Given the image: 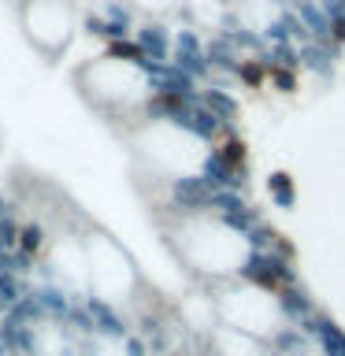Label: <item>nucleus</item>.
<instances>
[{
  "instance_id": "obj_1",
  "label": "nucleus",
  "mask_w": 345,
  "mask_h": 356,
  "mask_svg": "<svg viewBox=\"0 0 345 356\" xmlns=\"http://www.w3.org/2000/svg\"><path fill=\"white\" fill-rule=\"evenodd\" d=\"M167 238H171L178 260L186 267H193L197 278L204 282H223V278H238V267L249 256V241L241 234L227 230L219 219L200 216V219H182V222H167Z\"/></svg>"
},
{
  "instance_id": "obj_2",
  "label": "nucleus",
  "mask_w": 345,
  "mask_h": 356,
  "mask_svg": "<svg viewBox=\"0 0 345 356\" xmlns=\"http://www.w3.org/2000/svg\"><path fill=\"white\" fill-rule=\"evenodd\" d=\"M238 282L252 286V289H264V293H278L286 286H297V267L294 260L286 256H275V252H252L245 256V264L238 267Z\"/></svg>"
},
{
  "instance_id": "obj_3",
  "label": "nucleus",
  "mask_w": 345,
  "mask_h": 356,
  "mask_svg": "<svg viewBox=\"0 0 345 356\" xmlns=\"http://www.w3.org/2000/svg\"><path fill=\"white\" fill-rule=\"evenodd\" d=\"M300 330L312 338V345L319 349V356H345V327H338V319L327 312H316L312 319L300 323Z\"/></svg>"
},
{
  "instance_id": "obj_4",
  "label": "nucleus",
  "mask_w": 345,
  "mask_h": 356,
  "mask_svg": "<svg viewBox=\"0 0 345 356\" xmlns=\"http://www.w3.org/2000/svg\"><path fill=\"white\" fill-rule=\"evenodd\" d=\"M275 305H278V316H282L286 327H300L305 319H312V316L319 312V308H316V297H312L300 282L278 289V293H275Z\"/></svg>"
},
{
  "instance_id": "obj_5",
  "label": "nucleus",
  "mask_w": 345,
  "mask_h": 356,
  "mask_svg": "<svg viewBox=\"0 0 345 356\" xmlns=\"http://www.w3.org/2000/svg\"><path fill=\"white\" fill-rule=\"evenodd\" d=\"M86 308H89V316H93V323H97V338L122 341V338L130 334V323L122 319L119 305H111V300H104V297H93V293H89V297H86Z\"/></svg>"
},
{
  "instance_id": "obj_6",
  "label": "nucleus",
  "mask_w": 345,
  "mask_h": 356,
  "mask_svg": "<svg viewBox=\"0 0 345 356\" xmlns=\"http://www.w3.org/2000/svg\"><path fill=\"white\" fill-rule=\"evenodd\" d=\"M338 44L330 41H305L300 44V67L305 71H312L319 78V82H330L334 78V67H338Z\"/></svg>"
},
{
  "instance_id": "obj_7",
  "label": "nucleus",
  "mask_w": 345,
  "mask_h": 356,
  "mask_svg": "<svg viewBox=\"0 0 345 356\" xmlns=\"http://www.w3.org/2000/svg\"><path fill=\"white\" fill-rule=\"evenodd\" d=\"M138 44L141 52L156 63H171V52H175V33L163 26V22H145L138 30Z\"/></svg>"
},
{
  "instance_id": "obj_8",
  "label": "nucleus",
  "mask_w": 345,
  "mask_h": 356,
  "mask_svg": "<svg viewBox=\"0 0 345 356\" xmlns=\"http://www.w3.org/2000/svg\"><path fill=\"white\" fill-rule=\"evenodd\" d=\"M200 100H204V108H208L216 119L227 122V127H234V122H238V115H241V104L234 100V93H230V89H223V86H216V82L200 89Z\"/></svg>"
},
{
  "instance_id": "obj_9",
  "label": "nucleus",
  "mask_w": 345,
  "mask_h": 356,
  "mask_svg": "<svg viewBox=\"0 0 345 356\" xmlns=\"http://www.w3.org/2000/svg\"><path fill=\"white\" fill-rule=\"evenodd\" d=\"M49 245H52V234H49V227H45L41 219H26V222H22V230H19V252L41 260V256L49 252Z\"/></svg>"
},
{
  "instance_id": "obj_10",
  "label": "nucleus",
  "mask_w": 345,
  "mask_h": 356,
  "mask_svg": "<svg viewBox=\"0 0 345 356\" xmlns=\"http://www.w3.org/2000/svg\"><path fill=\"white\" fill-rule=\"evenodd\" d=\"M267 197H271V204L282 208V211L294 208L297 204V182H294V175H286V171L267 175Z\"/></svg>"
},
{
  "instance_id": "obj_11",
  "label": "nucleus",
  "mask_w": 345,
  "mask_h": 356,
  "mask_svg": "<svg viewBox=\"0 0 345 356\" xmlns=\"http://www.w3.org/2000/svg\"><path fill=\"white\" fill-rule=\"evenodd\" d=\"M267 74H271V67H267L264 60H249V56H245L241 67H238V82H241L245 89H252V93L267 82Z\"/></svg>"
},
{
  "instance_id": "obj_12",
  "label": "nucleus",
  "mask_w": 345,
  "mask_h": 356,
  "mask_svg": "<svg viewBox=\"0 0 345 356\" xmlns=\"http://www.w3.org/2000/svg\"><path fill=\"white\" fill-rule=\"evenodd\" d=\"M19 230H22L19 216H4V219H0V260H8V256L19 249Z\"/></svg>"
},
{
  "instance_id": "obj_13",
  "label": "nucleus",
  "mask_w": 345,
  "mask_h": 356,
  "mask_svg": "<svg viewBox=\"0 0 345 356\" xmlns=\"http://www.w3.org/2000/svg\"><path fill=\"white\" fill-rule=\"evenodd\" d=\"M100 15H104L108 22H119V26H130V22H134V8L122 4V0H104Z\"/></svg>"
},
{
  "instance_id": "obj_14",
  "label": "nucleus",
  "mask_w": 345,
  "mask_h": 356,
  "mask_svg": "<svg viewBox=\"0 0 345 356\" xmlns=\"http://www.w3.org/2000/svg\"><path fill=\"white\" fill-rule=\"evenodd\" d=\"M271 86L278 93H297V71H286V67H271Z\"/></svg>"
},
{
  "instance_id": "obj_15",
  "label": "nucleus",
  "mask_w": 345,
  "mask_h": 356,
  "mask_svg": "<svg viewBox=\"0 0 345 356\" xmlns=\"http://www.w3.org/2000/svg\"><path fill=\"white\" fill-rule=\"evenodd\" d=\"M122 349H127V356H149L152 349H149V341L141 338V334H127V338H122Z\"/></svg>"
},
{
  "instance_id": "obj_16",
  "label": "nucleus",
  "mask_w": 345,
  "mask_h": 356,
  "mask_svg": "<svg viewBox=\"0 0 345 356\" xmlns=\"http://www.w3.org/2000/svg\"><path fill=\"white\" fill-rule=\"evenodd\" d=\"M4 216H19V200H11L8 189H0V219Z\"/></svg>"
},
{
  "instance_id": "obj_17",
  "label": "nucleus",
  "mask_w": 345,
  "mask_h": 356,
  "mask_svg": "<svg viewBox=\"0 0 345 356\" xmlns=\"http://www.w3.org/2000/svg\"><path fill=\"white\" fill-rule=\"evenodd\" d=\"M267 4H275V8H286V0H267Z\"/></svg>"
},
{
  "instance_id": "obj_18",
  "label": "nucleus",
  "mask_w": 345,
  "mask_h": 356,
  "mask_svg": "<svg viewBox=\"0 0 345 356\" xmlns=\"http://www.w3.org/2000/svg\"><path fill=\"white\" fill-rule=\"evenodd\" d=\"M216 4H223V8H234V0H216Z\"/></svg>"
},
{
  "instance_id": "obj_19",
  "label": "nucleus",
  "mask_w": 345,
  "mask_h": 356,
  "mask_svg": "<svg viewBox=\"0 0 345 356\" xmlns=\"http://www.w3.org/2000/svg\"><path fill=\"white\" fill-rule=\"evenodd\" d=\"M0 356H8V345H4V338H0Z\"/></svg>"
},
{
  "instance_id": "obj_20",
  "label": "nucleus",
  "mask_w": 345,
  "mask_h": 356,
  "mask_svg": "<svg viewBox=\"0 0 345 356\" xmlns=\"http://www.w3.org/2000/svg\"><path fill=\"white\" fill-rule=\"evenodd\" d=\"M4 271H8V267H4V260H0V275H4Z\"/></svg>"
},
{
  "instance_id": "obj_21",
  "label": "nucleus",
  "mask_w": 345,
  "mask_h": 356,
  "mask_svg": "<svg viewBox=\"0 0 345 356\" xmlns=\"http://www.w3.org/2000/svg\"><path fill=\"white\" fill-rule=\"evenodd\" d=\"M342 4H345V0H342Z\"/></svg>"
}]
</instances>
